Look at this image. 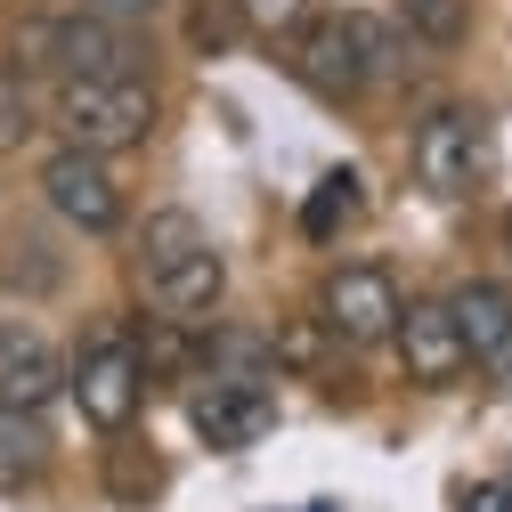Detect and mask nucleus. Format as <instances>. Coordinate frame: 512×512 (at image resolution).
Segmentation results:
<instances>
[{
    "mask_svg": "<svg viewBox=\"0 0 512 512\" xmlns=\"http://www.w3.org/2000/svg\"><path fill=\"white\" fill-rule=\"evenodd\" d=\"M49 122L66 131V147L114 163V155L147 147V131H155V82L147 74L139 82H57Z\"/></svg>",
    "mask_w": 512,
    "mask_h": 512,
    "instance_id": "obj_1",
    "label": "nucleus"
},
{
    "mask_svg": "<svg viewBox=\"0 0 512 512\" xmlns=\"http://www.w3.org/2000/svg\"><path fill=\"white\" fill-rule=\"evenodd\" d=\"M66 391H74V407H82V423H98V431H122L139 415V399H147V374H139V342H131V326H90L82 334V350L66 358Z\"/></svg>",
    "mask_w": 512,
    "mask_h": 512,
    "instance_id": "obj_2",
    "label": "nucleus"
},
{
    "mask_svg": "<svg viewBox=\"0 0 512 512\" xmlns=\"http://www.w3.org/2000/svg\"><path fill=\"white\" fill-rule=\"evenodd\" d=\"M415 179L431 196H472L488 179V114L480 106H431L415 122V147H407Z\"/></svg>",
    "mask_w": 512,
    "mask_h": 512,
    "instance_id": "obj_3",
    "label": "nucleus"
},
{
    "mask_svg": "<svg viewBox=\"0 0 512 512\" xmlns=\"http://www.w3.org/2000/svg\"><path fill=\"white\" fill-rule=\"evenodd\" d=\"M399 317H407V293L399 277L382 269V261H350L326 277V293H317V326H326L334 342H391L399 334Z\"/></svg>",
    "mask_w": 512,
    "mask_h": 512,
    "instance_id": "obj_4",
    "label": "nucleus"
},
{
    "mask_svg": "<svg viewBox=\"0 0 512 512\" xmlns=\"http://www.w3.org/2000/svg\"><path fill=\"white\" fill-rule=\"evenodd\" d=\"M41 204L66 220L74 236H114L122 228V179L106 155H82V147H57L41 163Z\"/></svg>",
    "mask_w": 512,
    "mask_h": 512,
    "instance_id": "obj_5",
    "label": "nucleus"
},
{
    "mask_svg": "<svg viewBox=\"0 0 512 512\" xmlns=\"http://www.w3.org/2000/svg\"><path fill=\"white\" fill-rule=\"evenodd\" d=\"M187 423H196L204 447H252V439H269V423H277V391H269V382L196 374V391H187Z\"/></svg>",
    "mask_w": 512,
    "mask_h": 512,
    "instance_id": "obj_6",
    "label": "nucleus"
},
{
    "mask_svg": "<svg viewBox=\"0 0 512 512\" xmlns=\"http://www.w3.org/2000/svg\"><path fill=\"white\" fill-rule=\"evenodd\" d=\"M147 33H122L98 17H66L57 25V74L66 82H139L147 74Z\"/></svg>",
    "mask_w": 512,
    "mask_h": 512,
    "instance_id": "obj_7",
    "label": "nucleus"
},
{
    "mask_svg": "<svg viewBox=\"0 0 512 512\" xmlns=\"http://www.w3.org/2000/svg\"><path fill=\"white\" fill-rule=\"evenodd\" d=\"M57 391H66V358H57V342L33 326V317H0V407L41 415Z\"/></svg>",
    "mask_w": 512,
    "mask_h": 512,
    "instance_id": "obj_8",
    "label": "nucleus"
},
{
    "mask_svg": "<svg viewBox=\"0 0 512 512\" xmlns=\"http://www.w3.org/2000/svg\"><path fill=\"white\" fill-rule=\"evenodd\" d=\"M293 82H301L309 98H326V106H342V98L366 90V66H358L342 17H309V25L293 33Z\"/></svg>",
    "mask_w": 512,
    "mask_h": 512,
    "instance_id": "obj_9",
    "label": "nucleus"
},
{
    "mask_svg": "<svg viewBox=\"0 0 512 512\" xmlns=\"http://www.w3.org/2000/svg\"><path fill=\"white\" fill-rule=\"evenodd\" d=\"M220 293H228V261H220L212 236H204L196 252H179L171 269L147 277V301H155L163 317H179V326H204V317L220 309Z\"/></svg>",
    "mask_w": 512,
    "mask_h": 512,
    "instance_id": "obj_10",
    "label": "nucleus"
},
{
    "mask_svg": "<svg viewBox=\"0 0 512 512\" xmlns=\"http://www.w3.org/2000/svg\"><path fill=\"white\" fill-rule=\"evenodd\" d=\"M399 358H407V382H423V391H439V382H456L472 358H464V342H456V317H447V301H407V317H399Z\"/></svg>",
    "mask_w": 512,
    "mask_h": 512,
    "instance_id": "obj_11",
    "label": "nucleus"
},
{
    "mask_svg": "<svg viewBox=\"0 0 512 512\" xmlns=\"http://www.w3.org/2000/svg\"><path fill=\"white\" fill-rule=\"evenodd\" d=\"M447 317H456V342H464L472 366L480 358H512V293L504 285H488V277L456 285L447 293Z\"/></svg>",
    "mask_w": 512,
    "mask_h": 512,
    "instance_id": "obj_12",
    "label": "nucleus"
},
{
    "mask_svg": "<svg viewBox=\"0 0 512 512\" xmlns=\"http://www.w3.org/2000/svg\"><path fill=\"white\" fill-rule=\"evenodd\" d=\"M358 220H366V179H358V171H326V179L301 196V236H309V244H334V236L358 228Z\"/></svg>",
    "mask_w": 512,
    "mask_h": 512,
    "instance_id": "obj_13",
    "label": "nucleus"
},
{
    "mask_svg": "<svg viewBox=\"0 0 512 512\" xmlns=\"http://www.w3.org/2000/svg\"><path fill=\"white\" fill-rule=\"evenodd\" d=\"M196 358H204V374H228V382H277V350H269V334H252V326L204 334Z\"/></svg>",
    "mask_w": 512,
    "mask_h": 512,
    "instance_id": "obj_14",
    "label": "nucleus"
},
{
    "mask_svg": "<svg viewBox=\"0 0 512 512\" xmlns=\"http://www.w3.org/2000/svg\"><path fill=\"white\" fill-rule=\"evenodd\" d=\"M49 472V423L25 407H0V488H33Z\"/></svg>",
    "mask_w": 512,
    "mask_h": 512,
    "instance_id": "obj_15",
    "label": "nucleus"
},
{
    "mask_svg": "<svg viewBox=\"0 0 512 512\" xmlns=\"http://www.w3.org/2000/svg\"><path fill=\"white\" fill-rule=\"evenodd\" d=\"M342 25H350V49H358L366 82H399V74H407V33H399L391 17H374V9H342Z\"/></svg>",
    "mask_w": 512,
    "mask_h": 512,
    "instance_id": "obj_16",
    "label": "nucleus"
},
{
    "mask_svg": "<svg viewBox=\"0 0 512 512\" xmlns=\"http://www.w3.org/2000/svg\"><path fill=\"white\" fill-rule=\"evenodd\" d=\"M391 25L407 41H423V49H456L472 33V9L464 0H391Z\"/></svg>",
    "mask_w": 512,
    "mask_h": 512,
    "instance_id": "obj_17",
    "label": "nucleus"
},
{
    "mask_svg": "<svg viewBox=\"0 0 512 512\" xmlns=\"http://www.w3.org/2000/svg\"><path fill=\"white\" fill-rule=\"evenodd\" d=\"M131 342H139V374H147V382H171V374H196V366H204V358H196V334H187L179 317H155V326L131 334Z\"/></svg>",
    "mask_w": 512,
    "mask_h": 512,
    "instance_id": "obj_18",
    "label": "nucleus"
},
{
    "mask_svg": "<svg viewBox=\"0 0 512 512\" xmlns=\"http://www.w3.org/2000/svg\"><path fill=\"white\" fill-rule=\"evenodd\" d=\"M33 131H41V98H33V74L0 57V155H9V147H25Z\"/></svg>",
    "mask_w": 512,
    "mask_h": 512,
    "instance_id": "obj_19",
    "label": "nucleus"
},
{
    "mask_svg": "<svg viewBox=\"0 0 512 512\" xmlns=\"http://www.w3.org/2000/svg\"><path fill=\"white\" fill-rule=\"evenodd\" d=\"M196 244H204V220H196V212H155V220H147V236H139V277L171 269L179 252H196Z\"/></svg>",
    "mask_w": 512,
    "mask_h": 512,
    "instance_id": "obj_20",
    "label": "nucleus"
},
{
    "mask_svg": "<svg viewBox=\"0 0 512 512\" xmlns=\"http://www.w3.org/2000/svg\"><path fill=\"white\" fill-rule=\"evenodd\" d=\"M0 285H17V293H57V285H66V261H57L41 236H17L9 252H0Z\"/></svg>",
    "mask_w": 512,
    "mask_h": 512,
    "instance_id": "obj_21",
    "label": "nucleus"
},
{
    "mask_svg": "<svg viewBox=\"0 0 512 512\" xmlns=\"http://www.w3.org/2000/svg\"><path fill=\"white\" fill-rule=\"evenodd\" d=\"M309 17H317V0H236V33H252V41H293Z\"/></svg>",
    "mask_w": 512,
    "mask_h": 512,
    "instance_id": "obj_22",
    "label": "nucleus"
},
{
    "mask_svg": "<svg viewBox=\"0 0 512 512\" xmlns=\"http://www.w3.org/2000/svg\"><path fill=\"white\" fill-rule=\"evenodd\" d=\"M326 326H317V317H293V326L285 334H269V350H277V366H317V358H326Z\"/></svg>",
    "mask_w": 512,
    "mask_h": 512,
    "instance_id": "obj_23",
    "label": "nucleus"
},
{
    "mask_svg": "<svg viewBox=\"0 0 512 512\" xmlns=\"http://www.w3.org/2000/svg\"><path fill=\"white\" fill-rule=\"evenodd\" d=\"M171 9V0H82L74 17H98V25H122V33H147L155 17Z\"/></svg>",
    "mask_w": 512,
    "mask_h": 512,
    "instance_id": "obj_24",
    "label": "nucleus"
},
{
    "mask_svg": "<svg viewBox=\"0 0 512 512\" xmlns=\"http://www.w3.org/2000/svg\"><path fill=\"white\" fill-rule=\"evenodd\" d=\"M464 512H512V480H480V488L464 496Z\"/></svg>",
    "mask_w": 512,
    "mask_h": 512,
    "instance_id": "obj_25",
    "label": "nucleus"
},
{
    "mask_svg": "<svg viewBox=\"0 0 512 512\" xmlns=\"http://www.w3.org/2000/svg\"><path fill=\"white\" fill-rule=\"evenodd\" d=\"M228 33H236V17H220V9H196V41H204V49H220Z\"/></svg>",
    "mask_w": 512,
    "mask_h": 512,
    "instance_id": "obj_26",
    "label": "nucleus"
},
{
    "mask_svg": "<svg viewBox=\"0 0 512 512\" xmlns=\"http://www.w3.org/2000/svg\"><path fill=\"white\" fill-rule=\"evenodd\" d=\"M309 512H342V504H309Z\"/></svg>",
    "mask_w": 512,
    "mask_h": 512,
    "instance_id": "obj_27",
    "label": "nucleus"
}]
</instances>
